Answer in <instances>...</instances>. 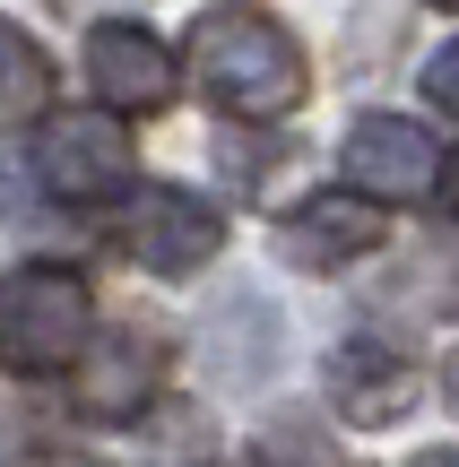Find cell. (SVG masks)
<instances>
[{"mask_svg": "<svg viewBox=\"0 0 459 467\" xmlns=\"http://www.w3.org/2000/svg\"><path fill=\"white\" fill-rule=\"evenodd\" d=\"M191 69H200V96L217 104V113H235V121H287L295 104H304V87H312L304 44H295L269 9H252V0L200 9V26H191Z\"/></svg>", "mask_w": 459, "mask_h": 467, "instance_id": "cell-1", "label": "cell"}, {"mask_svg": "<svg viewBox=\"0 0 459 467\" xmlns=\"http://www.w3.org/2000/svg\"><path fill=\"white\" fill-rule=\"evenodd\" d=\"M96 347V295H87L78 268L35 260L0 285V364L26 372V381H52V372L87 364Z\"/></svg>", "mask_w": 459, "mask_h": 467, "instance_id": "cell-2", "label": "cell"}, {"mask_svg": "<svg viewBox=\"0 0 459 467\" xmlns=\"http://www.w3.org/2000/svg\"><path fill=\"white\" fill-rule=\"evenodd\" d=\"M130 173H139V148L121 113H44L35 182L52 200H113V191H130Z\"/></svg>", "mask_w": 459, "mask_h": 467, "instance_id": "cell-3", "label": "cell"}, {"mask_svg": "<svg viewBox=\"0 0 459 467\" xmlns=\"http://www.w3.org/2000/svg\"><path fill=\"white\" fill-rule=\"evenodd\" d=\"M217 243H225L217 208H208L200 191H183V182H148L130 200V217H121V251H130L148 277H191Z\"/></svg>", "mask_w": 459, "mask_h": 467, "instance_id": "cell-4", "label": "cell"}, {"mask_svg": "<svg viewBox=\"0 0 459 467\" xmlns=\"http://www.w3.org/2000/svg\"><path fill=\"white\" fill-rule=\"evenodd\" d=\"M339 165H347V191L381 208V200H425L433 173H443V156H433L425 121H408V113H364L356 130H347Z\"/></svg>", "mask_w": 459, "mask_h": 467, "instance_id": "cell-5", "label": "cell"}, {"mask_svg": "<svg viewBox=\"0 0 459 467\" xmlns=\"http://www.w3.org/2000/svg\"><path fill=\"white\" fill-rule=\"evenodd\" d=\"M87 78H96V96L113 104V113H165L173 87H183V69H173V44L156 26L104 17V26L87 35Z\"/></svg>", "mask_w": 459, "mask_h": 467, "instance_id": "cell-6", "label": "cell"}, {"mask_svg": "<svg viewBox=\"0 0 459 467\" xmlns=\"http://www.w3.org/2000/svg\"><path fill=\"white\" fill-rule=\"evenodd\" d=\"M416 364L391 347H373V337H356V347L329 355V407H339L347 424H364V433H381V424H399L416 407Z\"/></svg>", "mask_w": 459, "mask_h": 467, "instance_id": "cell-7", "label": "cell"}, {"mask_svg": "<svg viewBox=\"0 0 459 467\" xmlns=\"http://www.w3.org/2000/svg\"><path fill=\"white\" fill-rule=\"evenodd\" d=\"M277 251H287L295 268H347V260H364V251H381V208L356 200V191H321V200H304L277 225Z\"/></svg>", "mask_w": 459, "mask_h": 467, "instance_id": "cell-8", "label": "cell"}, {"mask_svg": "<svg viewBox=\"0 0 459 467\" xmlns=\"http://www.w3.org/2000/svg\"><path fill=\"white\" fill-rule=\"evenodd\" d=\"M148 381H156V347L113 337V347L78 372V407H87L96 424H121V416H139V407H148Z\"/></svg>", "mask_w": 459, "mask_h": 467, "instance_id": "cell-9", "label": "cell"}, {"mask_svg": "<svg viewBox=\"0 0 459 467\" xmlns=\"http://www.w3.org/2000/svg\"><path fill=\"white\" fill-rule=\"evenodd\" d=\"M35 113H52V61H44V44H26L0 17V130L9 121H35Z\"/></svg>", "mask_w": 459, "mask_h": 467, "instance_id": "cell-10", "label": "cell"}, {"mask_svg": "<svg viewBox=\"0 0 459 467\" xmlns=\"http://www.w3.org/2000/svg\"><path fill=\"white\" fill-rule=\"evenodd\" d=\"M425 96L443 104V113H459V44H443V52L425 61Z\"/></svg>", "mask_w": 459, "mask_h": 467, "instance_id": "cell-11", "label": "cell"}, {"mask_svg": "<svg viewBox=\"0 0 459 467\" xmlns=\"http://www.w3.org/2000/svg\"><path fill=\"white\" fill-rule=\"evenodd\" d=\"M408 467H459V451H425V459H408Z\"/></svg>", "mask_w": 459, "mask_h": 467, "instance_id": "cell-12", "label": "cell"}, {"mask_svg": "<svg viewBox=\"0 0 459 467\" xmlns=\"http://www.w3.org/2000/svg\"><path fill=\"white\" fill-rule=\"evenodd\" d=\"M26 467H87V459H26Z\"/></svg>", "mask_w": 459, "mask_h": 467, "instance_id": "cell-13", "label": "cell"}, {"mask_svg": "<svg viewBox=\"0 0 459 467\" xmlns=\"http://www.w3.org/2000/svg\"><path fill=\"white\" fill-rule=\"evenodd\" d=\"M451 208H459V156H451Z\"/></svg>", "mask_w": 459, "mask_h": 467, "instance_id": "cell-14", "label": "cell"}, {"mask_svg": "<svg viewBox=\"0 0 459 467\" xmlns=\"http://www.w3.org/2000/svg\"><path fill=\"white\" fill-rule=\"evenodd\" d=\"M451 399H459V355H451Z\"/></svg>", "mask_w": 459, "mask_h": 467, "instance_id": "cell-15", "label": "cell"}, {"mask_svg": "<svg viewBox=\"0 0 459 467\" xmlns=\"http://www.w3.org/2000/svg\"><path fill=\"white\" fill-rule=\"evenodd\" d=\"M433 9H459V0H433Z\"/></svg>", "mask_w": 459, "mask_h": 467, "instance_id": "cell-16", "label": "cell"}]
</instances>
